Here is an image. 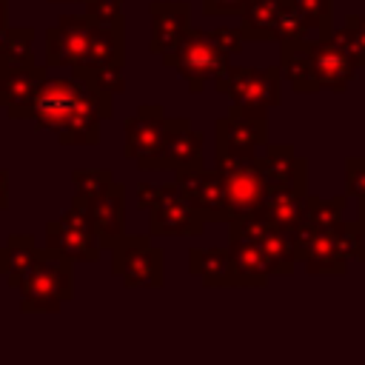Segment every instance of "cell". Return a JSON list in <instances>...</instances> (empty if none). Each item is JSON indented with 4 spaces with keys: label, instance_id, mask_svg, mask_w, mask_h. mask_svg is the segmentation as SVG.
I'll return each instance as SVG.
<instances>
[{
    "label": "cell",
    "instance_id": "obj_19",
    "mask_svg": "<svg viewBox=\"0 0 365 365\" xmlns=\"http://www.w3.org/2000/svg\"><path fill=\"white\" fill-rule=\"evenodd\" d=\"M188 271L205 288H237V271L231 259V248H191Z\"/></svg>",
    "mask_w": 365,
    "mask_h": 365
},
{
    "label": "cell",
    "instance_id": "obj_41",
    "mask_svg": "<svg viewBox=\"0 0 365 365\" xmlns=\"http://www.w3.org/2000/svg\"><path fill=\"white\" fill-rule=\"evenodd\" d=\"M356 208H359V217H356V220L365 225V200H356Z\"/></svg>",
    "mask_w": 365,
    "mask_h": 365
},
{
    "label": "cell",
    "instance_id": "obj_2",
    "mask_svg": "<svg viewBox=\"0 0 365 365\" xmlns=\"http://www.w3.org/2000/svg\"><path fill=\"white\" fill-rule=\"evenodd\" d=\"M46 66L48 68H88V66H125V23L100 26L86 11L60 14L46 29Z\"/></svg>",
    "mask_w": 365,
    "mask_h": 365
},
{
    "label": "cell",
    "instance_id": "obj_7",
    "mask_svg": "<svg viewBox=\"0 0 365 365\" xmlns=\"http://www.w3.org/2000/svg\"><path fill=\"white\" fill-rule=\"evenodd\" d=\"M46 248H54L74 262H97L100 259V237L80 205H68L57 220L46 222Z\"/></svg>",
    "mask_w": 365,
    "mask_h": 365
},
{
    "label": "cell",
    "instance_id": "obj_12",
    "mask_svg": "<svg viewBox=\"0 0 365 365\" xmlns=\"http://www.w3.org/2000/svg\"><path fill=\"white\" fill-rule=\"evenodd\" d=\"M168 125H171V117L165 114V108L160 103L137 106V111L123 120V134H125L123 157L143 160V157L154 154L163 145V140L168 134Z\"/></svg>",
    "mask_w": 365,
    "mask_h": 365
},
{
    "label": "cell",
    "instance_id": "obj_33",
    "mask_svg": "<svg viewBox=\"0 0 365 365\" xmlns=\"http://www.w3.org/2000/svg\"><path fill=\"white\" fill-rule=\"evenodd\" d=\"M80 3H83L86 14L94 23H100V26H120V23H125V17H123V3L125 0H80Z\"/></svg>",
    "mask_w": 365,
    "mask_h": 365
},
{
    "label": "cell",
    "instance_id": "obj_27",
    "mask_svg": "<svg viewBox=\"0 0 365 365\" xmlns=\"http://www.w3.org/2000/svg\"><path fill=\"white\" fill-rule=\"evenodd\" d=\"M71 182H74L71 202L74 205H86V202L97 200L114 182V174L108 168H74L71 171Z\"/></svg>",
    "mask_w": 365,
    "mask_h": 365
},
{
    "label": "cell",
    "instance_id": "obj_5",
    "mask_svg": "<svg viewBox=\"0 0 365 365\" xmlns=\"http://www.w3.org/2000/svg\"><path fill=\"white\" fill-rule=\"evenodd\" d=\"M163 66L174 68L191 94H200L205 88L208 80H214L217 74H222L228 68V54L217 48V43L211 40V34L205 29L191 26L182 40L163 54Z\"/></svg>",
    "mask_w": 365,
    "mask_h": 365
},
{
    "label": "cell",
    "instance_id": "obj_11",
    "mask_svg": "<svg viewBox=\"0 0 365 365\" xmlns=\"http://www.w3.org/2000/svg\"><path fill=\"white\" fill-rule=\"evenodd\" d=\"M46 68L37 63H9L0 66V108L9 120H29V108L46 83Z\"/></svg>",
    "mask_w": 365,
    "mask_h": 365
},
{
    "label": "cell",
    "instance_id": "obj_40",
    "mask_svg": "<svg viewBox=\"0 0 365 365\" xmlns=\"http://www.w3.org/2000/svg\"><path fill=\"white\" fill-rule=\"evenodd\" d=\"M9 23V0H0V26Z\"/></svg>",
    "mask_w": 365,
    "mask_h": 365
},
{
    "label": "cell",
    "instance_id": "obj_13",
    "mask_svg": "<svg viewBox=\"0 0 365 365\" xmlns=\"http://www.w3.org/2000/svg\"><path fill=\"white\" fill-rule=\"evenodd\" d=\"M259 168L265 174V188L308 194V160L297 157L291 143H265Z\"/></svg>",
    "mask_w": 365,
    "mask_h": 365
},
{
    "label": "cell",
    "instance_id": "obj_29",
    "mask_svg": "<svg viewBox=\"0 0 365 365\" xmlns=\"http://www.w3.org/2000/svg\"><path fill=\"white\" fill-rule=\"evenodd\" d=\"M71 74L86 80L94 91H103V94H111V97L125 91L123 66H88V68H71Z\"/></svg>",
    "mask_w": 365,
    "mask_h": 365
},
{
    "label": "cell",
    "instance_id": "obj_21",
    "mask_svg": "<svg viewBox=\"0 0 365 365\" xmlns=\"http://www.w3.org/2000/svg\"><path fill=\"white\" fill-rule=\"evenodd\" d=\"M228 248H231V259H234V271H237V288H265L271 268L265 262L262 248L240 234H228Z\"/></svg>",
    "mask_w": 365,
    "mask_h": 365
},
{
    "label": "cell",
    "instance_id": "obj_31",
    "mask_svg": "<svg viewBox=\"0 0 365 365\" xmlns=\"http://www.w3.org/2000/svg\"><path fill=\"white\" fill-rule=\"evenodd\" d=\"M9 63H34V29L9 26V40L0 57V66H9Z\"/></svg>",
    "mask_w": 365,
    "mask_h": 365
},
{
    "label": "cell",
    "instance_id": "obj_42",
    "mask_svg": "<svg viewBox=\"0 0 365 365\" xmlns=\"http://www.w3.org/2000/svg\"><path fill=\"white\" fill-rule=\"evenodd\" d=\"M48 3H77V0H48Z\"/></svg>",
    "mask_w": 365,
    "mask_h": 365
},
{
    "label": "cell",
    "instance_id": "obj_18",
    "mask_svg": "<svg viewBox=\"0 0 365 365\" xmlns=\"http://www.w3.org/2000/svg\"><path fill=\"white\" fill-rule=\"evenodd\" d=\"M279 71L282 80L297 91V94H317L319 83H317V71H314V51H311V40H291V43H279Z\"/></svg>",
    "mask_w": 365,
    "mask_h": 365
},
{
    "label": "cell",
    "instance_id": "obj_39",
    "mask_svg": "<svg viewBox=\"0 0 365 365\" xmlns=\"http://www.w3.org/2000/svg\"><path fill=\"white\" fill-rule=\"evenodd\" d=\"M9 208V171L0 168V211Z\"/></svg>",
    "mask_w": 365,
    "mask_h": 365
},
{
    "label": "cell",
    "instance_id": "obj_10",
    "mask_svg": "<svg viewBox=\"0 0 365 365\" xmlns=\"http://www.w3.org/2000/svg\"><path fill=\"white\" fill-rule=\"evenodd\" d=\"M205 220L200 211L180 194L174 182L163 185L160 200L148 208V234L151 237H200Z\"/></svg>",
    "mask_w": 365,
    "mask_h": 365
},
{
    "label": "cell",
    "instance_id": "obj_6",
    "mask_svg": "<svg viewBox=\"0 0 365 365\" xmlns=\"http://www.w3.org/2000/svg\"><path fill=\"white\" fill-rule=\"evenodd\" d=\"M111 274L125 288H163L165 285V254L151 242V234H123L111 248Z\"/></svg>",
    "mask_w": 365,
    "mask_h": 365
},
{
    "label": "cell",
    "instance_id": "obj_15",
    "mask_svg": "<svg viewBox=\"0 0 365 365\" xmlns=\"http://www.w3.org/2000/svg\"><path fill=\"white\" fill-rule=\"evenodd\" d=\"M268 143V117H248L231 111L214 123V151H245L257 154Z\"/></svg>",
    "mask_w": 365,
    "mask_h": 365
},
{
    "label": "cell",
    "instance_id": "obj_23",
    "mask_svg": "<svg viewBox=\"0 0 365 365\" xmlns=\"http://www.w3.org/2000/svg\"><path fill=\"white\" fill-rule=\"evenodd\" d=\"M37 245L31 234H9V240L0 245V277L9 282V288L23 285V279L29 277L34 259H37Z\"/></svg>",
    "mask_w": 365,
    "mask_h": 365
},
{
    "label": "cell",
    "instance_id": "obj_34",
    "mask_svg": "<svg viewBox=\"0 0 365 365\" xmlns=\"http://www.w3.org/2000/svg\"><path fill=\"white\" fill-rule=\"evenodd\" d=\"M345 194L354 200H365V157L345 160Z\"/></svg>",
    "mask_w": 365,
    "mask_h": 365
},
{
    "label": "cell",
    "instance_id": "obj_28",
    "mask_svg": "<svg viewBox=\"0 0 365 365\" xmlns=\"http://www.w3.org/2000/svg\"><path fill=\"white\" fill-rule=\"evenodd\" d=\"M348 194H339V197H331V200H319V197H311L305 194V220L314 225V228H331L334 222L342 220L345 208H348Z\"/></svg>",
    "mask_w": 365,
    "mask_h": 365
},
{
    "label": "cell",
    "instance_id": "obj_8",
    "mask_svg": "<svg viewBox=\"0 0 365 365\" xmlns=\"http://www.w3.org/2000/svg\"><path fill=\"white\" fill-rule=\"evenodd\" d=\"M202 145L205 137L191 125L188 117H171L168 134L163 140V145L137 160L140 171H182V168H197L202 165Z\"/></svg>",
    "mask_w": 365,
    "mask_h": 365
},
{
    "label": "cell",
    "instance_id": "obj_3",
    "mask_svg": "<svg viewBox=\"0 0 365 365\" xmlns=\"http://www.w3.org/2000/svg\"><path fill=\"white\" fill-rule=\"evenodd\" d=\"M74 299V259L40 248L29 277L20 285V311L23 314H57L63 302Z\"/></svg>",
    "mask_w": 365,
    "mask_h": 365
},
{
    "label": "cell",
    "instance_id": "obj_9",
    "mask_svg": "<svg viewBox=\"0 0 365 365\" xmlns=\"http://www.w3.org/2000/svg\"><path fill=\"white\" fill-rule=\"evenodd\" d=\"M174 174H177L174 185L200 211V217L205 222H228L231 205H228V194H225V177L217 168L197 165V168H182Z\"/></svg>",
    "mask_w": 365,
    "mask_h": 365
},
{
    "label": "cell",
    "instance_id": "obj_16",
    "mask_svg": "<svg viewBox=\"0 0 365 365\" xmlns=\"http://www.w3.org/2000/svg\"><path fill=\"white\" fill-rule=\"evenodd\" d=\"M80 208L88 214V220L100 237V245L106 251L125 234V185L123 182H111L97 200H91Z\"/></svg>",
    "mask_w": 365,
    "mask_h": 365
},
{
    "label": "cell",
    "instance_id": "obj_17",
    "mask_svg": "<svg viewBox=\"0 0 365 365\" xmlns=\"http://www.w3.org/2000/svg\"><path fill=\"white\" fill-rule=\"evenodd\" d=\"M311 51H314V71H317V83L319 88H328L334 94H342L348 88V83L356 77V66L354 60L331 40V37H317L311 40Z\"/></svg>",
    "mask_w": 365,
    "mask_h": 365
},
{
    "label": "cell",
    "instance_id": "obj_1",
    "mask_svg": "<svg viewBox=\"0 0 365 365\" xmlns=\"http://www.w3.org/2000/svg\"><path fill=\"white\" fill-rule=\"evenodd\" d=\"M111 117V94L94 91L80 77H46L29 120L40 131H54L60 145H97L100 123Z\"/></svg>",
    "mask_w": 365,
    "mask_h": 365
},
{
    "label": "cell",
    "instance_id": "obj_30",
    "mask_svg": "<svg viewBox=\"0 0 365 365\" xmlns=\"http://www.w3.org/2000/svg\"><path fill=\"white\" fill-rule=\"evenodd\" d=\"M311 26L305 23L297 0H279L277 6V43H291V40H308Z\"/></svg>",
    "mask_w": 365,
    "mask_h": 365
},
{
    "label": "cell",
    "instance_id": "obj_38",
    "mask_svg": "<svg viewBox=\"0 0 365 365\" xmlns=\"http://www.w3.org/2000/svg\"><path fill=\"white\" fill-rule=\"evenodd\" d=\"M354 259L365 262V225H356V242H354Z\"/></svg>",
    "mask_w": 365,
    "mask_h": 365
},
{
    "label": "cell",
    "instance_id": "obj_24",
    "mask_svg": "<svg viewBox=\"0 0 365 365\" xmlns=\"http://www.w3.org/2000/svg\"><path fill=\"white\" fill-rule=\"evenodd\" d=\"M268 222H274L282 231H294L305 220V194L297 191H274L265 188L262 202L257 208Z\"/></svg>",
    "mask_w": 365,
    "mask_h": 365
},
{
    "label": "cell",
    "instance_id": "obj_4",
    "mask_svg": "<svg viewBox=\"0 0 365 365\" xmlns=\"http://www.w3.org/2000/svg\"><path fill=\"white\" fill-rule=\"evenodd\" d=\"M214 88L231 100V111L268 117V111L282 103V71L279 66H228L214 77Z\"/></svg>",
    "mask_w": 365,
    "mask_h": 365
},
{
    "label": "cell",
    "instance_id": "obj_25",
    "mask_svg": "<svg viewBox=\"0 0 365 365\" xmlns=\"http://www.w3.org/2000/svg\"><path fill=\"white\" fill-rule=\"evenodd\" d=\"M277 6L279 0H245L240 11V31L251 43L277 40Z\"/></svg>",
    "mask_w": 365,
    "mask_h": 365
},
{
    "label": "cell",
    "instance_id": "obj_37",
    "mask_svg": "<svg viewBox=\"0 0 365 365\" xmlns=\"http://www.w3.org/2000/svg\"><path fill=\"white\" fill-rule=\"evenodd\" d=\"M163 194L160 182H140L137 185V208H151Z\"/></svg>",
    "mask_w": 365,
    "mask_h": 365
},
{
    "label": "cell",
    "instance_id": "obj_35",
    "mask_svg": "<svg viewBox=\"0 0 365 365\" xmlns=\"http://www.w3.org/2000/svg\"><path fill=\"white\" fill-rule=\"evenodd\" d=\"M208 34H211V40L217 43V48H220V51H225L228 57H234V54H240V51H242V43H245V37H242L240 26H237V29H228V26H220V29H208Z\"/></svg>",
    "mask_w": 365,
    "mask_h": 365
},
{
    "label": "cell",
    "instance_id": "obj_20",
    "mask_svg": "<svg viewBox=\"0 0 365 365\" xmlns=\"http://www.w3.org/2000/svg\"><path fill=\"white\" fill-rule=\"evenodd\" d=\"M225 194H228L231 217L234 214H248V211L259 208L262 194H265V174L259 168V157L225 177Z\"/></svg>",
    "mask_w": 365,
    "mask_h": 365
},
{
    "label": "cell",
    "instance_id": "obj_26",
    "mask_svg": "<svg viewBox=\"0 0 365 365\" xmlns=\"http://www.w3.org/2000/svg\"><path fill=\"white\" fill-rule=\"evenodd\" d=\"M351 60L356 68H365V14L351 11L339 29L328 34Z\"/></svg>",
    "mask_w": 365,
    "mask_h": 365
},
{
    "label": "cell",
    "instance_id": "obj_14",
    "mask_svg": "<svg viewBox=\"0 0 365 365\" xmlns=\"http://www.w3.org/2000/svg\"><path fill=\"white\" fill-rule=\"evenodd\" d=\"M148 17H151L148 51L163 57L191 29V3L188 0H151L148 3Z\"/></svg>",
    "mask_w": 365,
    "mask_h": 365
},
{
    "label": "cell",
    "instance_id": "obj_32",
    "mask_svg": "<svg viewBox=\"0 0 365 365\" xmlns=\"http://www.w3.org/2000/svg\"><path fill=\"white\" fill-rule=\"evenodd\" d=\"M305 23L319 37H328L334 31V0H297Z\"/></svg>",
    "mask_w": 365,
    "mask_h": 365
},
{
    "label": "cell",
    "instance_id": "obj_36",
    "mask_svg": "<svg viewBox=\"0 0 365 365\" xmlns=\"http://www.w3.org/2000/svg\"><path fill=\"white\" fill-rule=\"evenodd\" d=\"M200 6H202V14L205 17H228V14H237L240 17L245 0H202Z\"/></svg>",
    "mask_w": 365,
    "mask_h": 365
},
{
    "label": "cell",
    "instance_id": "obj_22",
    "mask_svg": "<svg viewBox=\"0 0 365 365\" xmlns=\"http://www.w3.org/2000/svg\"><path fill=\"white\" fill-rule=\"evenodd\" d=\"M302 268L311 277H342L348 271V257L339 251L334 231L331 228H319L311 240V245L302 254Z\"/></svg>",
    "mask_w": 365,
    "mask_h": 365
}]
</instances>
